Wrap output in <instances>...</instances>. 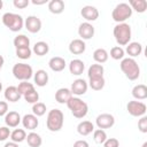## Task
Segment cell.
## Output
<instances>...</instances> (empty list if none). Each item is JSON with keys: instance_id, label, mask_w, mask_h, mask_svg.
Instances as JSON below:
<instances>
[{"instance_id": "1", "label": "cell", "mask_w": 147, "mask_h": 147, "mask_svg": "<svg viewBox=\"0 0 147 147\" xmlns=\"http://www.w3.org/2000/svg\"><path fill=\"white\" fill-rule=\"evenodd\" d=\"M119 68L129 80H136L140 76V68L138 62L132 57H124L121 60Z\"/></svg>"}, {"instance_id": "2", "label": "cell", "mask_w": 147, "mask_h": 147, "mask_svg": "<svg viewBox=\"0 0 147 147\" xmlns=\"http://www.w3.org/2000/svg\"><path fill=\"white\" fill-rule=\"evenodd\" d=\"M113 34L115 37L116 42L122 47V46H126L132 37V31H131V26L127 23H118L114 26L113 30Z\"/></svg>"}, {"instance_id": "3", "label": "cell", "mask_w": 147, "mask_h": 147, "mask_svg": "<svg viewBox=\"0 0 147 147\" xmlns=\"http://www.w3.org/2000/svg\"><path fill=\"white\" fill-rule=\"evenodd\" d=\"M64 123V115L62 110L55 108L48 111L47 118H46V126L52 132H57L62 129Z\"/></svg>"}, {"instance_id": "4", "label": "cell", "mask_w": 147, "mask_h": 147, "mask_svg": "<svg viewBox=\"0 0 147 147\" xmlns=\"http://www.w3.org/2000/svg\"><path fill=\"white\" fill-rule=\"evenodd\" d=\"M67 107L71 111L72 116L76 118H83L88 113V106L78 96H71L67 102Z\"/></svg>"}, {"instance_id": "5", "label": "cell", "mask_w": 147, "mask_h": 147, "mask_svg": "<svg viewBox=\"0 0 147 147\" xmlns=\"http://www.w3.org/2000/svg\"><path fill=\"white\" fill-rule=\"evenodd\" d=\"M2 24L11 32H18L24 26V20L21 15L15 13H5L2 15Z\"/></svg>"}, {"instance_id": "6", "label": "cell", "mask_w": 147, "mask_h": 147, "mask_svg": "<svg viewBox=\"0 0 147 147\" xmlns=\"http://www.w3.org/2000/svg\"><path fill=\"white\" fill-rule=\"evenodd\" d=\"M132 9L126 2H121L115 6V8L111 11V18L118 24V23H125L127 18L132 16Z\"/></svg>"}, {"instance_id": "7", "label": "cell", "mask_w": 147, "mask_h": 147, "mask_svg": "<svg viewBox=\"0 0 147 147\" xmlns=\"http://www.w3.org/2000/svg\"><path fill=\"white\" fill-rule=\"evenodd\" d=\"M11 72L14 75V77L21 82H24V80H29L32 76H33V69L30 64H26V63H16L14 64L13 69H11Z\"/></svg>"}, {"instance_id": "8", "label": "cell", "mask_w": 147, "mask_h": 147, "mask_svg": "<svg viewBox=\"0 0 147 147\" xmlns=\"http://www.w3.org/2000/svg\"><path fill=\"white\" fill-rule=\"evenodd\" d=\"M126 110L133 117H141V116H145V114L147 111V106L141 101L132 100V101L127 102Z\"/></svg>"}, {"instance_id": "9", "label": "cell", "mask_w": 147, "mask_h": 147, "mask_svg": "<svg viewBox=\"0 0 147 147\" xmlns=\"http://www.w3.org/2000/svg\"><path fill=\"white\" fill-rule=\"evenodd\" d=\"M95 124H96V126L99 129H102V130L110 129L115 124V117L111 114H108V113L100 114L95 118Z\"/></svg>"}, {"instance_id": "10", "label": "cell", "mask_w": 147, "mask_h": 147, "mask_svg": "<svg viewBox=\"0 0 147 147\" xmlns=\"http://www.w3.org/2000/svg\"><path fill=\"white\" fill-rule=\"evenodd\" d=\"M41 20L36 15H30L24 21V26L30 33H37L41 30Z\"/></svg>"}, {"instance_id": "11", "label": "cell", "mask_w": 147, "mask_h": 147, "mask_svg": "<svg viewBox=\"0 0 147 147\" xmlns=\"http://www.w3.org/2000/svg\"><path fill=\"white\" fill-rule=\"evenodd\" d=\"M87 88H88L87 82L83 78H77L72 82L71 87H70V92H71V94L76 95V96H80L87 92Z\"/></svg>"}, {"instance_id": "12", "label": "cell", "mask_w": 147, "mask_h": 147, "mask_svg": "<svg viewBox=\"0 0 147 147\" xmlns=\"http://www.w3.org/2000/svg\"><path fill=\"white\" fill-rule=\"evenodd\" d=\"M94 32H95L94 26L88 22L80 23L78 26V36L80 37L82 40H88V39L93 38Z\"/></svg>"}, {"instance_id": "13", "label": "cell", "mask_w": 147, "mask_h": 147, "mask_svg": "<svg viewBox=\"0 0 147 147\" xmlns=\"http://www.w3.org/2000/svg\"><path fill=\"white\" fill-rule=\"evenodd\" d=\"M80 15L83 16V18L86 21V22H93V21H96L98 17H99V10L94 7V6H84L80 10Z\"/></svg>"}, {"instance_id": "14", "label": "cell", "mask_w": 147, "mask_h": 147, "mask_svg": "<svg viewBox=\"0 0 147 147\" xmlns=\"http://www.w3.org/2000/svg\"><path fill=\"white\" fill-rule=\"evenodd\" d=\"M85 49H86V44L80 38L74 39L69 44V52L74 55H80L85 52Z\"/></svg>"}, {"instance_id": "15", "label": "cell", "mask_w": 147, "mask_h": 147, "mask_svg": "<svg viewBox=\"0 0 147 147\" xmlns=\"http://www.w3.org/2000/svg\"><path fill=\"white\" fill-rule=\"evenodd\" d=\"M21 123L23 124L24 129H28V130H30V131H33V130H36V129L38 127V125H39V119H38V117H37L36 115H33V114H26V115H24V116L22 117Z\"/></svg>"}, {"instance_id": "16", "label": "cell", "mask_w": 147, "mask_h": 147, "mask_svg": "<svg viewBox=\"0 0 147 147\" xmlns=\"http://www.w3.org/2000/svg\"><path fill=\"white\" fill-rule=\"evenodd\" d=\"M22 117L21 115L15 111V110H10L5 115V123L8 127H16L18 126V124L21 123Z\"/></svg>"}, {"instance_id": "17", "label": "cell", "mask_w": 147, "mask_h": 147, "mask_svg": "<svg viewBox=\"0 0 147 147\" xmlns=\"http://www.w3.org/2000/svg\"><path fill=\"white\" fill-rule=\"evenodd\" d=\"M67 63H65V60L61 56H53L49 61H48V67L51 68L52 71L54 72H60L62 70H64Z\"/></svg>"}, {"instance_id": "18", "label": "cell", "mask_w": 147, "mask_h": 147, "mask_svg": "<svg viewBox=\"0 0 147 147\" xmlns=\"http://www.w3.org/2000/svg\"><path fill=\"white\" fill-rule=\"evenodd\" d=\"M129 55V57H137L139 56L141 53H142V45L138 41H130L127 45H126V48L125 51Z\"/></svg>"}, {"instance_id": "19", "label": "cell", "mask_w": 147, "mask_h": 147, "mask_svg": "<svg viewBox=\"0 0 147 147\" xmlns=\"http://www.w3.org/2000/svg\"><path fill=\"white\" fill-rule=\"evenodd\" d=\"M84 69H85V63L79 59L71 60L69 63V71L74 76H80L84 72Z\"/></svg>"}, {"instance_id": "20", "label": "cell", "mask_w": 147, "mask_h": 147, "mask_svg": "<svg viewBox=\"0 0 147 147\" xmlns=\"http://www.w3.org/2000/svg\"><path fill=\"white\" fill-rule=\"evenodd\" d=\"M48 79H49L48 74H47L45 70H42V69H39V70H37V71L33 74L34 84H36L37 86H39V87L46 86L47 83H48Z\"/></svg>"}, {"instance_id": "21", "label": "cell", "mask_w": 147, "mask_h": 147, "mask_svg": "<svg viewBox=\"0 0 147 147\" xmlns=\"http://www.w3.org/2000/svg\"><path fill=\"white\" fill-rule=\"evenodd\" d=\"M71 96L72 94L70 92V88L67 87H61L55 92V100L59 103H67Z\"/></svg>"}, {"instance_id": "22", "label": "cell", "mask_w": 147, "mask_h": 147, "mask_svg": "<svg viewBox=\"0 0 147 147\" xmlns=\"http://www.w3.org/2000/svg\"><path fill=\"white\" fill-rule=\"evenodd\" d=\"M5 99L9 102H17L20 99H21V94L18 93L17 91V87L16 86H8L6 90H5Z\"/></svg>"}, {"instance_id": "23", "label": "cell", "mask_w": 147, "mask_h": 147, "mask_svg": "<svg viewBox=\"0 0 147 147\" xmlns=\"http://www.w3.org/2000/svg\"><path fill=\"white\" fill-rule=\"evenodd\" d=\"M94 131V124L90 121H82L77 125V132L80 136H88Z\"/></svg>"}, {"instance_id": "24", "label": "cell", "mask_w": 147, "mask_h": 147, "mask_svg": "<svg viewBox=\"0 0 147 147\" xmlns=\"http://www.w3.org/2000/svg\"><path fill=\"white\" fill-rule=\"evenodd\" d=\"M103 72H105L103 65L99 64V63H94V64L90 65V68L87 70V76H88V79L90 78H99V77H103Z\"/></svg>"}, {"instance_id": "25", "label": "cell", "mask_w": 147, "mask_h": 147, "mask_svg": "<svg viewBox=\"0 0 147 147\" xmlns=\"http://www.w3.org/2000/svg\"><path fill=\"white\" fill-rule=\"evenodd\" d=\"M132 96L136 100H145L147 98V86L144 84H138L132 88Z\"/></svg>"}, {"instance_id": "26", "label": "cell", "mask_w": 147, "mask_h": 147, "mask_svg": "<svg viewBox=\"0 0 147 147\" xmlns=\"http://www.w3.org/2000/svg\"><path fill=\"white\" fill-rule=\"evenodd\" d=\"M64 7L65 6H64V2L62 0H51L48 2V10L55 15L62 14L64 10Z\"/></svg>"}, {"instance_id": "27", "label": "cell", "mask_w": 147, "mask_h": 147, "mask_svg": "<svg viewBox=\"0 0 147 147\" xmlns=\"http://www.w3.org/2000/svg\"><path fill=\"white\" fill-rule=\"evenodd\" d=\"M26 142L30 147H40L42 144V139L40 137V134H38L37 132L31 131L30 133L26 134Z\"/></svg>"}, {"instance_id": "28", "label": "cell", "mask_w": 147, "mask_h": 147, "mask_svg": "<svg viewBox=\"0 0 147 147\" xmlns=\"http://www.w3.org/2000/svg\"><path fill=\"white\" fill-rule=\"evenodd\" d=\"M129 6L132 10H136L139 14H142L147 10V1L146 0H130Z\"/></svg>"}, {"instance_id": "29", "label": "cell", "mask_w": 147, "mask_h": 147, "mask_svg": "<svg viewBox=\"0 0 147 147\" xmlns=\"http://www.w3.org/2000/svg\"><path fill=\"white\" fill-rule=\"evenodd\" d=\"M32 52L38 55V56H44L46 55L48 52H49V46L47 42L45 41H37L34 45H33V48H32Z\"/></svg>"}, {"instance_id": "30", "label": "cell", "mask_w": 147, "mask_h": 147, "mask_svg": "<svg viewBox=\"0 0 147 147\" xmlns=\"http://www.w3.org/2000/svg\"><path fill=\"white\" fill-rule=\"evenodd\" d=\"M108 57H109V54L105 48H96L93 52V60L99 64H102V63L107 62Z\"/></svg>"}, {"instance_id": "31", "label": "cell", "mask_w": 147, "mask_h": 147, "mask_svg": "<svg viewBox=\"0 0 147 147\" xmlns=\"http://www.w3.org/2000/svg\"><path fill=\"white\" fill-rule=\"evenodd\" d=\"M13 44L15 48H24V47H30V39L25 34H18L14 38Z\"/></svg>"}, {"instance_id": "32", "label": "cell", "mask_w": 147, "mask_h": 147, "mask_svg": "<svg viewBox=\"0 0 147 147\" xmlns=\"http://www.w3.org/2000/svg\"><path fill=\"white\" fill-rule=\"evenodd\" d=\"M10 139L11 141L20 144L26 139V132L24 129H15L14 131L10 132Z\"/></svg>"}, {"instance_id": "33", "label": "cell", "mask_w": 147, "mask_h": 147, "mask_svg": "<svg viewBox=\"0 0 147 147\" xmlns=\"http://www.w3.org/2000/svg\"><path fill=\"white\" fill-rule=\"evenodd\" d=\"M105 84H106V80L103 77H99V78H90L87 85L94 90V91H101L103 87H105Z\"/></svg>"}, {"instance_id": "34", "label": "cell", "mask_w": 147, "mask_h": 147, "mask_svg": "<svg viewBox=\"0 0 147 147\" xmlns=\"http://www.w3.org/2000/svg\"><path fill=\"white\" fill-rule=\"evenodd\" d=\"M16 87H17V91H18V93H20L21 95H24V94H26L28 92L34 90V85H33L32 83H29V80L21 82Z\"/></svg>"}, {"instance_id": "35", "label": "cell", "mask_w": 147, "mask_h": 147, "mask_svg": "<svg viewBox=\"0 0 147 147\" xmlns=\"http://www.w3.org/2000/svg\"><path fill=\"white\" fill-rule=\"evenodd\" d=\"M93 139H94V141H95L96 144L102 145V144L106 141V139H107V133H106V131L102 130V129H96V130H94V131H93Z\"/></svg>"}, {"instance_id": "36", "label": "cell", "mask_w": 147, "mask_h": 147, "mask_svg": "<svg viewBox=\"0 0 147 147\" xmlns=\"http://www.w3.org/2000/svg\"><path fill=\"white\" fill-rule=\"evenodd\" d=\"M46 105L42 103V102H37V103H33L32 105V114L36 115L37 117H40V116H44L46 114Z\"/></svg>"}, {"instance_id": "37", "label": "cell", "mask_w": 147, "mask_h": 147, "mask_svg": "<svg viewBox=\"0 0 147 147\" xmlns=\"http://www.w3.org/2000/svg\"><path fill=\"white\" fill-rule=\"evenodd\" d=\"M124 49L121 47V46H114L111 49H110V57L113 60H123L124 59Z\"/></svg>"}, {"instance_id": "38", "label": "cell", "mask_w": 147, "mask_h": 147, "mask_svg": "<svg viewBox=\"0 0 147 147\" xmlns=\"http://www.w3.org/2000/svg\"><path fill=\"white\" fill-rule=\"evenodd\" d=\"M15 54L18 59L21 60H28L31 57V54H32V49L30 47H24V48H17L15 51Z\"/></svg>"}, {"instance_id": "39", "label": "cell", "mask_w": 147, "mask_h": 147, "mask_svg": "<svg viewBox=\"0 0 147 147\" xmlns=\"http://www.w3.org/2000/svg\"><path fill=\"white\" fill-rule=\"evenodd\" d=\"M24 96V100L28 102V103H37L39 101V93L36 91V90H32L30 92H28L26 94L23 95Z\"/></svg>"}, {"instance_id": "40", "label": "cell", "mask_w": 147, "mask_h": 147, "mask_svg": "<svg viewBox=\"0 0 147 147\" xmlns=\"http://www.w3.org/2000/svg\"><path fill=\"white\" fill-rule=\"evenodd\" d=\"M138 129L142 133H147V116H141L138 121Z\"/></svg>"}, {"instance_id": "41", "label": "cell", "mask_w": 147, "mask_h": 147, "mask_svg": "<svg viewBox=\"0 0 147 147\" xmlns=\"http://www.w3.org/2000/svg\"><path fill=\"white\" fill-rule=\"evenodd\" d=\"M10 137V129L8 126H0V141H5Z\"/></svg>"}, {"instance_id": "42", "label": "cell", "mask_w": 147, "mask_h": 147, "mask_svg": "<svg viewBox=\"0 0 147 147\" xmlns=\"http://www.w3.org/2000/svg\"><path fill=\"white\" fill-rule=\"evenodd\" d=\"M102 145L103 147H119V141L116 138H107Z\"/></svg>"}, {"instance_id": "43", "label": "cell", "mask_w": 147, "mask_h": 147, "mask_svg": "<svg viewBox=\"0 0 147 147\" xmlns=\"http://www.w3.org/2000/svg\"><path fill=\"white\" fill-rule=\"evenodd\" d=\"M29 3H30L29 0H14L13 1L14 7L17 8V9H24L29 6Z\"/></svg>"}, {"instance_id": "44", "label": "cell", "mask_w": 147, "mask_h": 147, "mask_svg": "<svg viewBox=\"0 0 147 147\" xmlns=\"http://www.w3.org/2000/svg\"><path fill=\"white\" fill-rule=\"evenodd\" d=\"M8 113V103L6 101H0V117Z\"/></svg>"}, {"instance_id": "45", "label": "cell", "mask_w": 147, "mask_h": 147, "mask_svg": "<svg viewBox=\"0 0 147 147\" xmlns=\"http://www.w3.org/2000/svg\"><path fill=\"white\" fill-rule=\"evenodd\" d=\"M74 147H90V145H88V142L86 141V140H77V141H75L74 142Z\"/></svg>"}, {"instance_id": "46", "label": "cell", "mask_w": 147, "mask_h": 147, "mask_svg": "<svg viewBox=\"0 0 147 147\" xmlns=\"http://www.w3.org/2000/svg\"><path fill=\"white\" fill-rule=\"evenodd\" d=\"M3 147H18V144H16V142H14V141H8V142L5 144Z\"/></svg>"}, {"instance_id": "47", "label": "cell", "mask_w": 147, "mask_h": 147, "mask_svg": "<svg viewBox=\"0 0 147 147\" xmlns=\"http://www.w3.org/2000/svg\"><path fill=\"white\" fill-rule=\"evenodd\" d=\"M33 5H36V6H39V5H45V3H47V0H41V1H38V0H32L31 1Z\"/></svg>"}, {"instance_id": "48", "label": "cell", "mask_w": 147, "mask_h": 147, "mask_svg": "<svg viewBox=\"0 0 147 147\" xmlns=\"http://www.w3.org/2000/svg\"><path fill=\"white\" fill-rule=\"evenodd\" d=\"M3 63H5V60H3V57H2V55H0V71H1V69H2V67H3Z\"/></svg>"}, {"instance_id": "49", "label": "cell", "mask_w": 147, "mask_h": 147, "mask_svg": "<svg viewBox=\"0 0 147 147\" xmlns=\"http://www.w3.org/2000/svg\"><path fill=\"white\" fill-rule=\"evenodd\" d=\"M2 7H3V2L2 0H0V9H2Z\"/></svg>"}, {"instance_id": "50", "label": "cell", "mask_w": 147, "mask_h": 147, "mask_svg": "<svg viewBox=\"0 0 147 147\" xmlns=\"http://www.w3.org/2000/svg\"><path fill=\"white\" fill-rule=\"evenodd\" d=\"M141 147H147V141H145L144 144H142V146Z\"/></svg>"}, {"instance_id": "51", "label": "cell", "mask_w": 147, "mask_h": 147, "mask_svg": "<svg viewBox=\"0 0 147 147\" xmlns=\"http://www.w3.org/2000/svg\"><path fill=\"white\" fill-rule=\"evenodd\" d=\"M1 91H2V83L0 82V92H1Z\"/></svg>"}]
</instances>
